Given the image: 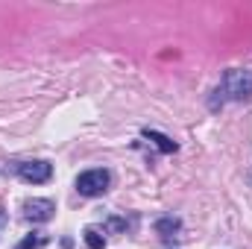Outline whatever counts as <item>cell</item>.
Listing matches in <instances>:
<instances>
[{"label": "cell", "instance_id": "cell-2", "mask_svg": "<svg viewBox=\"0 0 252 249\" xmlns=\"http://www.w3.org/2000/svg\"><path fill=\"white\" fill-rule=\"evenodd\" d=\"M109 187V173L106 170H85L76 176V190L82 196H100Z\"/></svg>", "mask_w": 252, "mask_h": 249}, {"label": "cell", "instance_id": "cell-1", "mask_svg": "<svg viewBox=\"0 0 252 249\" xmlns=\"http://www.w3.org/2000/svg\"><path fill=\"white\" fill-rule=\"evenodd\" d=\"M217 94H226L229 100H250L252 97V73L250 70H229L223 76V85Z\"/></svg>", "mask_w": 252, "mask_h": 249}, {"label": "cell", "instance_id": "cell-4", "mask_svg": "<svg viewBox=\"0 0 252 249\" xmlns=\"http://www.w3.org/2000/svg\"><path fill=\"white\" fill-rule=\"evenodd\" d=\"M53 211H56V205L50 199H30V202H24V217L32 220V223H47L53 217Z\"/></svg>", "mask_w": 252, "mask_h": 249}, {"label": "cell", "instance_id": "cell-3", "mask_svg": "<svg viewBox=\"0 0 252 249\" xmlns=\"http://www.w3.org/2000/svg\"><path fill=\"white\" fill-rule=\"evenodd\" d=\"M18 173H21L24 182L41 185V182H47V179L53 176V167H50L47 161H24V164H18Z\"/></svg>", "mask_w": 252, "mask_h": 249}, {"label": "cell", "instance_id": "cell-7", "mask_svg": "<svg viewBox=\"0 0 252 249\" xmlns=\"http://www.w3.org/2000/svg\"><path fill=\"white\" fill-rule=\"evenodd\" d=\"M44 244H47V238H44V235H35V238L30 235L24 244H18V249H38V247H44Z\"/></svg>", "mask_w": 252, "mask_h": 249}, {"label": "cell", "instance_id": "cell-5", "mask_svg": "<svg viewBox=\"0 0 252 249\" xmlns=\"http://www.w3.org/2000/svg\"><path fill=\"white\" fill-rule=\"evenodd\" d=\"M144 138L147 141H153L161 153H176L179 147H176V141H170L167 135H161V132H156V129H144Z\"/></svg>", "mask_w": 252, "mask_h": 249}, {"label": "cell", "instance_id": "cell-8", "mask_svg": "<svg viewBox=\"0 0 252 249\" xmlns=\"http://www.w3.org/2000/svg\"><path fill=\"white\" fill-rule=\"evenodd\" d=\"M179 229V220H161L158 223V232H176Z\"/></svg>", "mask_w": 252, "mask_h": 249}, {"label": "cell", "instance_id": "cell-6", "mask_svg": "<svg viewBox=\"0 0 252 249\" xmlns=\"http://www.w3.org/2000/svg\"><path fill=\"white\" fill-rule=\"evenodd\" d=\"M82 241H85V247H88V249H103V247H106L103 232H100V229H94V226H88V229L82 232Z\"/></svg>", "mask_w": 252, "mask_h": 249}]
</instances>
